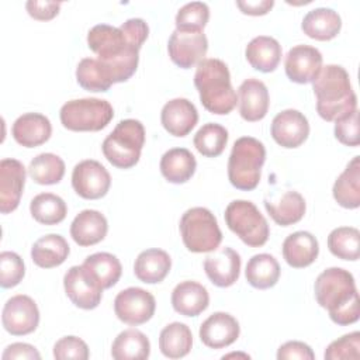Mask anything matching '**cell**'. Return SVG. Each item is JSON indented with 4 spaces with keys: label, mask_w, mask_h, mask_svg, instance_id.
<instances>
[{
    "label": "cell",
    "mask_w": 360,
    "mask_h": 360,
    "mask_svg": "<svg viewBox=\"0 0 360 360\" xmlns=\"http://www.w3.org/2000/svg\"><path fill=\"white\" fill-rule=\"evenodd\" d=\"M314 291L316 302L336 325L346 326L359 321V292L350 271L342 267L323 270L315 280Z\"/></svg>",
    "instance_id": "6da1fadb"
},
{
    "label": "cell",
    "mask_w": 360,
    "mask_h": 360,
    "mask_svg": "<svg viewBox=\"0 0 360 360\" xmlns=\"http://www.w3.org/2000/svg\"><path fill=\"white\" fill-rule=\"evenodd\" d=\"M87 45L105 68L112 84L132 77L139 63V49L131 45L120 27L97 24L87 32Z\"/></svg>",
    "instance_id": "7a4b0ae2"
},
{
    "label": "cell",
    "mask_w": 360,
    "mask_h": 360,
    "mask_svg": "<svg viewBox=\"0 0 360 360\" xmlns=\"http://www.w3.org/2000/svg\"><path fill=\"white\" fill-rule=\"evenodd\" d=\"M312 90L316 97V111L325 121H336L357 110L350 76L340 65L322 66L312 82Z\"/></svg>",
    "instance_id": "3957f363"
},
{
    "label": "cell",
    "mask_w": 360,
    "mask_h": 360,
    "mask_svg": "<svg viewBox=\"0 0 360 360\" xmlns=\"http://www.w3.org/2000/svg\"><path fill=\"white\" fill-rule=\"evenodd\" d=\"M194 86L201 104L211 114L226 115L236 107L238 96L231 83V73L221 59H202L197 65Z\"/></svg>",
    "instance_id": "277c9868"
},
{
    "label": "cell",
    "mask_w": 360,
    "mask_h": 360,
    "mask_svg": "<svg viewBox=\"0 0 360 360\" xmlns=\"http://www.w3.org/2000/svg\"><path fill=\"white\" fill-rule=\"evenodd\" d=\"M266 160L264 145L253 136L238 138L228 159L229 183L242 191L255 190Z\"/></svg>",
    "instance_id": "5b68a950"
},
{
    "label": "cell",
    "mask_w": 360,
    "mask_h": 360,
    "mask_svg": "<svg viewBox=\"0 0 360 360\" xmlns=\"http://www.w3.org/2000/svg\"><path fill=\"white\" fill-rule=\"evenodd\" d=\"M145 145V128L138 120L120 121L111 134L103 141L101 150L104 158L118 169L134 167L141 158Z\"/></svg>",
    "instance_id": "8992f818"
},
{
    "label": "cell",
    "mask_w": 360,
    "mask_h": 360,
    "mask_svg": "<svg viewBox=\"0 0 360 360\" xmlns=\"http://www.w3.org/2000/svg\"><path fill=\"white\" fill-rule=\"evenodd\" d=\"M180 235L187 250L208 253L219 248L222 232L215 215L204 207H193L180 218Z\"/></svg>",
    "instance_id": "52a82bcc"
},
{
    "label": "cell",
    "mask_w": 360,
    "mask_h": 360,
    "mask_svg": "<svg viewBox=\"0 0 360 360\" xmlns=\"http://www.w3.org/2000/svg\"><path fill=\"white\" fill-rule=\"evenodd\" d=\"M114 117V108L107 100L77 98L60 107L62 125L75 132H96L104 129Z\"/></svg>",
    "instance_id": "ba28073f"
},
{
    "label": "cell",
    "mask_w": 360,
    "mask_h": 360,
    "mask_svg": "<svg viewBox=\"0 0 360 360\" xmlns=\"http://www.w3.org/2000/svg\"><path fill=\"white\" fill-rule=\"evenodd\" d=\"M228 228L248 246H263L270 235L269 224L259 208L248 200H233L225 208Z\"/></svg>",
    "instance_id": "9c48e42d"
},
{
    "label": "cell",
    "mask_w": 360,
    "mask_h": 360,
    "mask_svg": "<svg viewBox=\"0 0 360 360\" xmlns=\"http://www.w3.org/2000/svg\"><path fill=\"white\" fill-rule=\"evenodd\" d=\"M155 309V297L141 287L125 288L120 291L114 300V312L117 318L132 326L148 322L153 316Z\"/></svg>",
    "instance_id": "30bf717a"
},
{
    "label": "cell",
    "mask_w": 360,
    "mask_h": 360,
    "mask_svg": "<svg viewBox=\"0 0 360 360\" xmlns=\"http://www.w3.org/2000/svg\"><path fill=\"white\" fill-rule=\"evenodd\" d=\"M110 186L111 176L100 162L86 159L73 167L72 187L82 198L98 200L108 193Z\"/></svg>",
    "instance_id": "8fae6325"
},
{
    "label": "cell",
    "mask_w": 360,
    "mask_h": 360,
    "mask_svg": "<svg viewBox=\"0 0 360 360\" xmlns=\"http://www.w3.org/2000/svg\"><path fill=\"white\" fill-rule=\"evenodd\" d=\"M4 329L13 336L32 333L39 323V309L35 301L24 294L7 300L1 312Z\"/></svg>",
    "instance_id": "7c38bea8"
},
{
    "label": "cell",
    "mask_w": 360,
    "mask_h": 360,
    "mask_svg": "<svg viewBox=\"0 0 360 360\" xmlns=\"http://www.w3.org/2000/svg\"><path fill=\"white\" fill-rule=\"evenodd\" d=\"M208 51V39L202 31L186 32L174 30L167 42V52L172 62L181 68L190 69L198 65Z\"/></svg>",
    "instance_id": "4fadbf2b"
},
{
    "label": "cell",
    "mask_w": 360,
    "mask_h": 360,
    "mask_svg": "<svg viewBox=\"0 0 360 360\" xmlns=\"http://www.w3.org/2000/svg\"><path fill=\"white\" fill-rule=\"evenodd\" d=\"M322 53L315 46L295 45L285 55V75L298 84L312 83L322 69Z\"/></svg>",
    "instance_id": "5bb4252c"
},
{
    "label": "cell",
    "mask_w": 360,
    "mask_h": 360,
    "mask_svg": "<svg viewBox=\"0 0 360 360\" xmlns=\"http://www.w3.org/2000/svg\"><path fill=\"white\" fill-rule=\"evenodd\" d=\"M270 132L276 143L285 149H294L307 141L309 135V122L302 112L288 108L273 118Z\"/></svg>",
    "instance_id": "9a60e30c"
},
{
    "label": "cell",
    "mask_w": 360,
    "mask_h": 360,
    "mask_svg": "<svg viewBox=\"0 0 360 360\" xmlns=\"http://www.w3.org/2000/svg\"><path fill=\"white\" fill-rule=\"evenodd\" d=\"M63 287L68 298L82 309L97 308L103 297V288L91 280L83 266H72L65 273Z\"/></svg>",
    "instance_id": "2e32d148"
},
{
    "label": "cell",
    "mask_w": 360,
    "mask_h": 360,
    "mask_svg": "<svg viewBox=\"0 0 360 360\" xmlns=\"http://www.w3.org/2000/svg\"><path fill=\"white\" fill-rule=\"evenodd\" d=\"M25 184V167L17 159L0 162V212H13L21 200Z\"/></svg>",
    "instance_id": "e0dca14e"
},
{
    "label": "cell",
    "mask_w": 360,
    "mask_h": 360,
    "mask_svg": "<svg viewBox=\"0 0 360 360\" xmlns=\"http://www.w3.org/2000/svg\"><path fill=\"white\" fill-rule=\"evenodd\" d=\"M204 270L210 281L221 288L233 285L240 274V256L232 248H221L204 260Z\"/></svg>",
    "instance_id": "ac0fdd59"
},
{
    "label": "cell",
    "mask_w": 360,
    "mask_h": 360,
    "mask_svg": "<svg viewBox=\"0 0 360 360\" xmlns=\"http://www.w3.org/2000/svg\"><path fill=\"white\" fill-rule=\"evenodd\" d=\"M239 333V322L228 312H214L200 326V339L211 349L231 346L236 342Z\"/></svg>",
    "instance_id": "d6986e66"
},
{
    "label": "cell",
    "mask_w": 360,
    "mask_h": 360,
    "mask_svg": "<svg viewBox=\"0 0 360 360\" xmlns=\"http://www.w3.org/2000/svg\"><path fill=\"white\" fill-rule=\"evenodd\" d=\"M239 114L248 122H256L266 117L270 97L266 84L259 79H246L238 89Z\"/></svg>",
    "instance_id": "ffe728a7"
},
{
    "label": "cell",
    "mask_w": 360,
    "mask_h": 360,
    "mask_svg": "<svg viewBox=\"0 0 360 360\" xmlns=\"http://www.w3.org/2000/svg\"><path fill=\"white\" fill-rule=\"evenodd\" d=\"M163 128L173 136H186L198 122V111L187 98H173L167 101L160 111Z\"/></svg>",
    "instance_id": "44dd1931"
},
{
    "label": "cell",
    "mask_w": 360,
    "mask_h": 360,
    "mask_svg": "<svg viewBox=\"0 0 360 360\" xmlns=\"http://www.w3.org/2000/svg\"><path fill=\"white\" fill-rule=\"evenodd\" d=\"M11 135L18 145L24 148H37L51 138L52 125L49 118L44 114L25 112L14 121Z\"/></svg>",
    "instance_id": "7402d4cb"
},
{
    "label": "cell",
    "mask_w": 360,
    "mask_h": 360,
    "mask_svg": "<svg viewBox=\"0 0 360 360\" xmlns=\"http://www.w3.org/2000/svg\"><path fill=\"white\" fill-rule=\"evenodd\" d=\"M108 232L107 218L96 210L80 211L70 224V236L79 246H91L101 242Z\"/></svg>",
    "instance_id": "603a6c76"
},
{
    "label": "cell",
    "mask_w": 360,
    "mask_h": 360,
    "mask_svg": "<svg viewBox=\"0 0 360 360\" xmlns=\"http://www.w3.org/2000/svg\"><path fill=\"white\" fill-rule=\"evenodd\" d=\"M208 305V291L197 281H181L172 291V307L183 316H197L205 311Z\"/></svg>",
    "instance_id": "cb8c5ba5"
},
{
    "label": "cell",
    "mask_w": 360,
    "mask_h": 360,
    "mask_svg": "<svg viewBox=\"0 0 360 360\" xmlns=\"http://www.w3.org/2000/svg\"><path fill=\"white\" fill-rule=\"evenodd\" d=\"M319 253L316 238L307 231H297L283 242V257L288 266L304 269L312 264Z\"/></svg>",
    "instance_id": "d4e9b609"
},
{
    "label": "cell",
    "mask_w": 360,
    "mask_h": 360,
    "mask_svg": "<svg viewBox=\"0 0 360 360\" xmlns=\"http://www.w3.org/2000/svg\"><path fill=\"white\" fill-rule=\"evenodd\" d=\"M264 207L271 219L280 226H290L300 222L307 210L304 197L295 190H288L277 198L264 200Z\"/></svg>",
    "instance_id": "484cf974"
},
{
    "label": "cell",
    "mask_w": 360,
    "mask_h": 360,
    "mask_svg": "<svg viewBox=\"0 0 360 360\" xmlns=\"http://www.w3.org/2000/svg\"><path fill=\"white\" fill-rule=\"evenodd\" d=\"M281 45L280 42L267 35L255 37L245 49V56L249 65L263 73H270L276 70L281 60Z\"/></svg>",
    "instance_id": "4316f807"
},
{
    "label": "cell",
    "mask_w": 360,
    "mask_h": 360,
    "mask_svg": "<svg viewBox=\"0 0 360 360\" xmlns=\"http://www.w3.org/2000/svg\"><path fill=\"white\" fill-rule=\"evenodd\" d=\"M342 28L340 15L326 7H318L305 14L301 22V30L304 34L316 41H330L333 39Z\"/></svg>",
    "instance_id": "83f0119b"
},
{
    "label": "cell",
    "mask_w": 360,
    "mask_h": 360,
    "mask_svg": "<svg viewBox=\"0 0 360 360\" xmlns=\"http://www.w3.org/2000/svg\"><path fill=\"white\" fill-rule=\"evenodd\" d=\"M172 267V259L162 249H146L138 255L134 263L136 278L146 284H156L166 278Z\"/></svg>",
    "instance_id": "f1b7e54d"
},
{
    "label": "cell",
    "mask_w": 360,
    "mask_h": 360,
    "mask_svg": "<svg viewBox=\"0 0 360 360\" xmlns=\"http://www.w3.org/2000/svg\"><path fill=\"white\" fill-rule=\"evenodd\" d=\"M162 176L173 184H183L188 181L197 169L194 155L186 148H173L163 153L160 159Z\"/></svg>",
    "instance_id": "f546056e"
},
{
    "label": "cell",
    "mask_w": 360,
    "mask_h": 360,
    "mask_svg": "<svg viewBox=\"0 0 360 360\" xmlns=\"http://www.w3.org/2000/svg\"><path fill=\"white\" fill-rule=\"evenodd\" d=\"M332 194L335 201L347 210L360 205V156H354L336 179Z\"/></svg>",
    "instance_id": "4dcf8cb0"
},
{
    "label": "cell",
    "mask_w": 360,
    "mask_h": 360,
    "mask_svg": "<svg viewBox=\"0 0 360 360\" xmlns=\"http://www.w3.org/2000/svg\"><path fill=\"white\" fill-rule=\"evenodd\" d=\"M82 266L91 280L103 290L115 285L122 273V266L118 257L107 252H97L87 256Z\"/></svg>",
    "instance_id": "1f68e13d"
},
{
    "label": "cell",
    "mask_w": 360,
    "mask_h": 360,
    "mask_svg": "<svg viewBox=\"0 0 360 360\" xmlns=\"http://www.w3.org/2000/svg\"><path fill=\"white\" fill-rule=\"evenodd\" d=\"M70 248L66 239L58 233L41 236L31 248V259L41 269L60 266L69 256Z\"/></svg>",
    "instance_id": "d6a6232c"
},
{
    "label": "cell",
    "mask_w": 360,
    "mask_h": 360,
    "mask_svg": "<svg viewBox=\"0 0 360 360\" xmlns=\"http://www.w3.org/2000/svg\"><path fill=\"white\" fill-rule=\"evenodd\" d=\"M150 354V342L146 335L135 328L118 333L111 346L115 360H145Z\"/></svg>",
    "instance_id": "836d02e7"
},
{
    "label": "cell",
    "mask_w": 360,
    "mask_h": 360,
    "mask_svg": "<svg viewBox=\"0 0 360 360\" xmlns=\"http://www.w3.org/2000/svg\"><path fill=\"white\" fill-rule=\"evenodd\" d=\"M246 281L257 290H267L277 284L280 278V264L274 256L259 253L249 259L245 270Z\"/></svg>",
    "instance_id": "e575fe53"
},
{
    "label": "cell",
    "mask_w": 360,
    "mask_h": 360,
    "mask_svg": "<svg viewBox=\"0 0 360 360\" xmlns=\"http://www.w3.org/2000/svg\"><path fill=\"white\" fill-rule=\"evenodd\" d=\"M191 346L193 335L186 323L172 322L159 335V349L165 357L181 359L190 353Z\"/></svg>",
    "instance_id": "d590c367"
},
{
    "label": "cell",
    "mask_w": 360,
    "mask_h": 360,
    "mask_svg": "<svg viewBox=\"0 0 360 360\" xmlns=\"http://www.w3.org/2000/svg\"><path fill=\"white\" fill-rule=\"evenodd\" d=\"M32 218L42 225H58L68 214V207L63 198L53 193H41L30 202Z\"/></svg>",
    "instance_id": "8d00e7d4"
},
{
    "label": "cell",
    "mask_w": 360,
    "mask_h": 360,
    "mask_svg": "<svg viewBox=\"0 0 360 360\" xmlns=\"http://www.w3.org/2000/svg\"><path fill=\"white\" fill-rule=\"evenodd\" d=\"M28 174L41 186L58 184L65 176V162L55 153H39L30 162Z\"/></svg>",
    "instance_id": "74e56055"
},
{
    "label": "cell",
    "mask_w": 360,
    "mask_h": 360,
    "mask_svg": "<svg viewBox=\"0 0 360 360\" xmlns=\"http://www.w3.org/2000/svg\"><path fill=\"white\" fill-rule=\"evenodd\" d=\"M328 248L342 260L356 262L360 256V232L354 226L335 228L328 236Z\"/></svg>",
    "instance_id": "f35d334b"
},
{
    "label": "cell",
    "mask_w": 360,
    "mask_h": 360,
    "mask_svg": "<svg viewBox=\"0 0 360 360\" xmlns=\"http://www.w3.org/2000/svg\"><path fill=\"white\" fill-rule=\"evenodd\" d=\"M76 80L87 91H107L112 82L98 59L83 58L76 68Z\"/></svg>",
    "instance_id": "ab89813d"
},
{
    "label": "cell",
    "mask_w": 360,
    "mask_h": 360,
    "mask_svg": "<svg viewBox=\"0 0 360 360\" xmlns=\"http://www.w3.org/2000/svg\"><path fill=\"white\" fill-rule=\"evenodd\" d=\"M193 143L202 156L217 158L228 143V131L219 124L207 122L195 132Z\"/></svg>",
    "instance_id": "60d3db41"
},
{
    "label": "cell",
    "mask_w": 360,
    "mask_h": 360,
    "mask_svg": "<svg viewBox=\"0 0 360 360\" xmlns=\"http://www.w3.org/2000/svg\"><path fill=\"white\" fill-rule=\"evenodd\" d=\"M210 20V7L202 1H191L179 8L174 24L177 31L200 32Z\"/></svg>",
    "instance_id": "b9f144b4"
},
{
    "label": "cell",
    "mask_w": 360,
    "mask_h": 360,
    "mask_svg": "<svg viewBox=\"0 0 360 360\" xmlns=\"http://www.w3.org/2000/svg\"><path fill=\"white\" fill-rule=\"evenodd\" d=\"M325 360H357L360 357V332L343 335L333 340L323 353Z\"/></svg>",
    "instance_id": "7bdbcfd3"
},
{
    "label": "cell",
    "mask_w": 360,
    "mask_h": 360,
    "mask_svg": "<svg viewBox=\"0 0 360 360\" xmlns=\"http://www.w3.org/2000/svg\"><path fill=\"white\" fill-rule=\"evenodd\" d=\"M25 274L22 259L10 250L0 253V285L3 288H13L21 283Z\"/></svg>",
    "instance_id": "ee69618b"
},
{
    "label": "cell",
    "mask_w": 360,
    "mask_h": 360,
    "mask_svg": "<svg viewBox=\"0 0 360 360\" xmlns=\"http://www.w3.org/2000/svg\"><path fill=\"white\" fill-rule=\"evenodd\" d=\"M90 356L87 343L77 336H63L53 345L56 360H87Z\"/></svg>",
    "instance_id": "f6af8a7d"
},
{
    "label": "cell",
    "mask_w": 360,
    "mask_h": 360,
    "mask_svg": "<svg viewBox=\"0 0 360 360\" xmlns=\"http://www.w3.org/2000/svg\"><path fill=\"white\" fill-rule=\"evenodd\" d=\"M335 138L346 146H359L360 131H359V111L354 110L350 114L335 121Z\"/></svg>",
    "instance_id": "bcb514c9"
},
{
    "label": "cell",
    "mask_w": 360,
    "mask_h": 360,
    "mask_svg": "<svg viewBox=\"0 0 360 360\" xmlns=\"http://www.w3.org/2000/svg\"><path fill=\"white\" fill-rule=\"evenodd\" d=\"M127 41L135 48L141 49L149 35V27L142 18H129L120 25Z\"/></svg>",
    "instance_id": "7dc6e473"
},
{
    "label": "cell",
    "mask_w": 360,
    "mask_h": 360,
    "mask_svg": "<svg viewBox=\"0 0 360 360\" xmlns=\"http://www.w3.org/2000/svg\"><path fill=\"white\" fill-rule=\"evenodd\" d=\"M277 359L278 360H291V359L314 360L315 354L307 343L300 340H290L278 347Z\"/></svg>",
    "instance_id": "c3c4849f"
},
{
    "label": "cell",
    "mask_w": 360,
    "mask_h": 360,
    "mask_svg": "<svg viewBox=\"0 0 360 360\" xmlns=\"http://www.w3.org/2000/svg\"><path fill=\"white\" fill-rule=\"evenodd\" d=\"M60 3L56 1H39V0H28L25 3L27 13L38 21H49L55 18L60 10Z\"/></svg>",
    "instance_id": "681fc988"
},
{
    "label": "cell",
    "mask_w": 360,
    "mask_h": 360,
    "mask_svg": "<svg viewBox=\"0 0 360 360\" xmlns=\"http://www.w3.org/2000/svg\"><path fill=\"white\" fill-rule=\"evenodd\" d=\"M3 360H39L41 354L39 352L28 343H11L8 345L3 354H1Z\"/></svg>",
    "instance_id": "f907efd6"
},
{
    "label": "cell",
    "mask_w": 360,
    "mask_h": 360,
    "mask_svg": "<svg viewBox=\"0 0 360 360\" xmlns=\"http://www.w3.org/2000/svg\"><path fill=\"white\" fill-rule=\"evenodd\" d=\"M238 8L248 15H264L267 14L273 6V0H238Z\"/></svg>",
    "instance_id": "816d5d0a"
},
{
    "label": "cell",
    "mask_w": 360,
    "mask_h": 360,
    "mask_svg": "<svg viewBox=\"0 0 360 360\" xmlns=\"http://www.w3.org/2000/svg\"><path fill=\"white\" fill-rule=\"evenodd\" d=\"M243 357V359H249L250 356L249 354H240V353H229V354H225L222 356V359H229V357Z\"/></svg>",
    "instance_id": "f5cc1de1"
}]
</instances>
